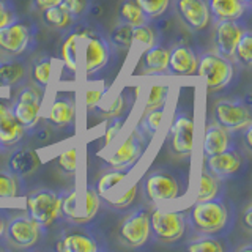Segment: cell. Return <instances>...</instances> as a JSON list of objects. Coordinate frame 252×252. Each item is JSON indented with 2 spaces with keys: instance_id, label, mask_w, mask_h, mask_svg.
Returning <instances> with one entry per match:
<instances>
[{
  "instance_id": "d6986e66",
  "label": "cell",
  "mask_w": 252,
  "mask_h": 252,
  "mask_svg": "<svg viewBox=\"0 0 252 252\" xmlns=\"http://www.w3.org/2000/svg\"><path fill=\"white\" fill-rule=\"evenodd\" d=\"M233 132L224 129L215 120L207 123L203 137V158H208L213 155L222 153L227 148L235 147V139L232 136Z\"/></svg>"
},
{
  "instance_id": "f6af8a7d",
  "label": "cell",
  "mask_w": 252,
  "mask_h": 252,
  "mask_svg": "<svg viewBox=\"0 0 252 252\" xmlns=\"http://www.w3.org/2000/svg\"><path fill=\"white\" fill-rule=\"evenodd\" d=\"M107 93V89H92L87 90L84 93V101H85V107L87 109H93L96 107L101 99L104 98V94Z\"/></svg>"
},
{
  "instance_id": "7a4b0ae2",
  "label": "cell",
  "mask_w": 252,
  "mask_h": 252,
  "mask_svg": "<svg viewBox=\"0 0 252 252\" xmlns=\"http://www.w3.org/2000/svg\"><path fill=\"white\" fill-rule=\"evenodd\" d=\"M144 194L150 203L181 199L188 191V177L175 169H155L144 180Z\"/></svg>"
},
{
  "instance_id": "f546056e",
  "label": "cell",
  "mask_w": 252,
  "mask_h": 252,
  "mask_svg": "<svg viewBox=\"0 0 252 252\" xmlns=\"http://www.w3.org/2000/svg\"><path fill=\"white\" fill-rule=\"evenodd\" d=\"M118 18H120V22L129 24L132 27L148 22V19L144 16V13H142V10L134 0H123L120 3V8H118Z\"/></svg>"
},
{
  "instance_id": "8d00e7d4",
  "label": "cell",
  "mask_w": 252,
  "mask_h": 252,
  "mask_svg": "<svg viewBox=\"0 0 252 252\" xmlns=\"http://www.w3.org/2000/svg\"><path fill=\"white\" fill-rule=\"evenodd\" d=\"M57 167L66 173V175H74L79 169V148L74 147H69L66 148L65 152H62L57 156Z\"/></svg>"
},
{
  "instance_id": "c3c4849f",
  "label": "cell",
  "mask_w": 252,
  "mask_h": 252,
  "mask_svg": "<svg viewBox=\"0 0 252 252\" xmlns=\"http://www.w3.org/2000/svg\"><path fill=\"white\" fill-rule=\"evenodd\" d=\"M62 2L63 0H33V6L38 8V10H44V8L60 5Z\"/></svg>"
},
{
  "instance_id": "836d02e7",
  "label": "cell",
  "mask_w": 252,
  "mask_h": 252,
  "mask_svg": "<svg viewBox=\"0 0 252 252\" xmlns=\"http://www.w3.org/2000/svg\"><path fill=\"white\" fill-rule=\"evenodd\" d=\"M131 167H122V169H114L110 172L102 173V175L98 178L96 185H94V191H96L99 195H104L107 194L110 189H112L115 185H118L120 181L128 175Z\"/></svg>"
},
{
  "instance_id": "5bb4252c",
  "label": "cell",
  "mask_w": 252,
  "mask_h": 252,
  "mask_svg": "<svg viewBox=\"0 0 252 252\" xmlns=\"http://www.w3.org/2000/svg\"><path fill=\"white\" fill-rule=\"evenodd\" d=\"M144 140L139 136V132L134 129L128 139H125L120 147L115 152L106 158V162L112 169H122V167H132L144 152Z\"/></svg>"
},
{
  "instance_id": "681fc988",
  "label": "cell",
  "mask_w": 252,
  "mask_h": 252,
  "mask_svg": "<svg viewBox=\"0 0 252 252\" xmlns=\"http://www.w3.org/2000/svg\"><path fill=\"white\" fill-rule=\"evenodd\" d=\"M251 216H252V205L248 203L246 210L243 213V224H244V228H246L248 232L252 230V222H251Z\"/></svg>"
},
{
  "instance_id": "bcb514c9",
  "label": "cell",
  "mask_w": 252,
  "mask_h": 252,
  "mask_svg": "<svg viewBox=\"0 0 252 252\" xmlns=\"http://www.w3.org/2000/svg\"><path fill=\"white\" fill-rule=\"evenodd\" d=\"M16 19L14 6L8 0H0V27L6 26Z\"/></svg>"
},
{
  "instance_id": "7bdbcfd3",
  "label": "cell",
  "mask_w": 252,
  "mask_h": 252,
  "mask_svg": "<svg viewBox=\"0 0 252 252\" xmlns=\"http://www.w3.org/2000/svg\"><path fill=\"white\" fill-rule=\"evenodd\" d=\"M125 112V93H120L118 96L110 102L109 107L102 110V115L106 118H114V117H122Z\"/></svg>"
},
{
  "instance_id": "d590c367",
  "label": "cell",
  "mask_w": 252,
  "mask_h": 252,
  "mask_svg": "<svg viewBox=\"0 0 252 252\" xmlns=\"http://www.w3.org/2000/svg\"><path fill=\"white\" fill-rule=\"evenodd\" d=\"M134 2L137 3L148 21L164 16L170 5V0H134Z\"/></svg>"
},
{
  "instance_id": "6da1fadb",
  "label": "cell",
  "mask_w": 252,
  "mask_h": 252,
  "mask_svg": "<svg viewBox=\"0 0 252 252\" xmlns=\"http://www.w3.org/2000/svg\"><path fill=\"white\" fill-rule=\"evenodd\" d=\"M233 203L225 195H216L208 200H200L186 213L188 225L199 235L224 236L232 230L236 218Z\"/></svg>"
},
{
  "instance_id": "8fae6325",
  "label": "cell",
  "mask_w": 252,
  "mask_h": 252,
  "mask_svg": "<svg viewBox=\"0 0 252 252\" xmlns=\"http://www.w3.org/2000/svg\"><path fill=\"white\" fill-rule=\"evenodd\" d=\"M30 30L27 24L21 21H11L6 26L0 27V51L8 55L18 57L27 51L30 44Z\"/></svg>"
},
{
  "instance_id": "9c48e42d",
  "label": "cell",
  "mask_w": 252,
  "mask_h": 252,
  "mask_svg": "<svg viewBox=\"0 0 252 252\" xmlns=\"http://www.w3.org/2000/svg\"><path fill=\"white\" fill-rule=\"evenodd\" d=\"M117 235L125 246L142 248L150 240V213L142 207L136 208L122 220Z\"/></svg>"
},
{
  "instance_id": "f35d334b",
  "label": "cell",
  "mask_w": 252,
  "mask_h": 252,
  "mask_svg": "<svg viewBox=\"0 0 252 252\" xmlns=\"http://www.w3.org/2000/svg\"><path fill=\"white\" fill-rule=\"evenodd\" d=\"M16 175L10 170H0V199H13L19 194Z\"/></svg>"
},
{
  "instance_id": "8992f818",
  "label": "cell",
  "mask_w": 252,
  "mask_h": 252,
  "mask_svg": "<svg viewBox=\"0 0 252 252\" xmlns=\"http://www.w3.org/2000/svg\"><path fill=\"white\" fill-rule=\"evenodd\" d=\"M62 194L49 188H41L27 195V215L39 225V228L51 227L60 216Z\"/></svg>"
},
{
  "instance_id": "7c38bea8",
  "label": "cell",
  "mask_w": 252,
  "mask_h": 252,
  "mask_svg": "<svg viewBox=\"0 0 252 252\" xmlns=\"http://www.w3.org/2000/svg\"><path fill=\"white\" fill-rule=\"evenodd\" d=\"M243 165V155L238 147H230L225 152L205 158V169L218 180H225L240 172Z\"/></svg>"
},
{
  "instance_id": "d6a6232c",
  "label": "cell",
  "mask_w": 252,
  "mask_h": 252,
  "mask_svg": "<svg viewBox=\"0 0 252 252\" xmlns=\"http://www.w3.org/2000/svg\"><path fill=\"white\" fill-rule=\"evenodd\" d=\"M24 66L18 62H0V87H11L22 81Z\"/></svg>"
},
{
  "instance_id": "db71d44e",
  "label": "cell",
  "mask_w": 252,
  "mask_h": 252,
  "mask_svg": "<svg viewBox=\"0 0 252 252\" xmlns=\"http://www.w3.org/2000/svg\"><path fill=\"white\" fill-rule=\"evenodd\" d=\"M240 2L244 5V6H246L248 8V10H249V8H251V5H252V0H240Z\"/></svg>"
},
{
  "instance_id": "816d5d0a",
  "label": "cell",
  "mask_w": 252,
  "mask_h": 252,
  "mask_svg": "<svg viewBox=\"0 0 252 252\" xmlns=\"http://www.w3.org/2000/svg\"><path fill=\"white\" fill-rule=\"evenodd\" d=\"M5 225H6V219H5V216L2 215V211H0V238H2V236H3Z\"/></svg>"
},
{
  "instance_id": "cb8c5ba5",
  "label": "cell",
  "mask_w": 252,
  "mask_h": 252,
  "mask_svg": "<svg viewBox=\"0 0 252 252\" xmlns=\"http://www.w3.org/2000/svg\"><path fill=\"white\" fill-rule=\"evenodd\" d=\"M81 39H82V32H73L66 36V39L63 41L60 47V55H62V62L65 65L66 69H69L71 73H76L77 71V63H79V46H81Z\"/></svg>"
},
{
  "instance_id": "11a10c76",
  "label": "cell",
  "mask_w": 252,
  "mask_h": 252,
  "mask_svg": "<svg viewBox=\"0 0 252 252\" xmlns=\"http://www.w3.org/2000/svg\"><path fill=\"white\" fill-rule=\"evenodd\" d=\"M252 249V246H246V248H243V249H240V251H251Z\"/></svg>"
},
{
  "instance_id": "4dcf8cb0",
  "label": "cell",
  "mask_w": 252,
  "mask_h": 252,
  "mask_svg": "<svg viewBox=\"0 0 252 252\" xmlns=\"http://www.w3.org/2000/svg\"><path fill=\"white\" fill-rule=\"evenodd\" d=\"M186 249L189 252H224L225 246L218 236L213 235H202L192 238L186 244Z\"/></svg>"
},
{
  "instance_id": "f1b7e54d",
  "label": "cell",
  "mask_w": 252,
  "mask_h": 252,
  "mask_svg": "<svg viewBox=\"0 0 252 252\" xmlns=\"http://www.w3.org/2000/svg\"><path fill=\"white\" fill-rule=\"evenodd\" d=\"M219 194V180L213 177L207 169H202L199 173V183H197V195L195 200H208Z\"/></svg>"
},
{
  "instance_id": "4fadbf2b",
  "label": "cell",
  "mask_w": 252,
  "mask_h": 252,
  "mask_svg": "<svg viewBox=\"0 0 252 252\" xmlns=\"http://www.w3.org/2000/svg\"><path fill=\"white\" fill-rule=\"evenodd\" d=\"M175 11L191 32L203 30L211 21L205 0H175Z\"/></svg>"
},
{
  "instance_id": "74e56055",
  "label": "cell",
  "mask_w": 252,
  "mask_h": 252,
  "mask_svg": "<svg viewBox=\"0 0 252 252\" xmlns=\"http://www.w3.org/2000/svg\"><path fill=\"white\" fill-rule=\"evenodd\" d=\"M169 96V85L167 84H155L150 87L147 99H145V110L165 107Z\"/></svg>"
},
{
  "instance_id": "7dc6e473",
  "label": "cell",
  "mask_w": 252,
  "mask_h": 252,
  "mask_svg": "<svg viewBox=\"0 0 252 252\" xmlns=\"http://www.w3.org/2000/svg\"><path fill=\"white\" fill-rule=\"evenodd\" d=\"M136 195H137V185H134L120 197V199H117L115 202H112V207L114 208H126L128 205H131L134 202Z\"/></svg>"
},
{
  "instance_id": "f5cc1de1",
  "label": "cell",
  "mask_w": 252,
  "mask_h": 252,
  "mask_svg": "<svg viewBox=\"0 0 252 252\" xmlns=\"http://www.w3.org/2000/svg\"><path fill=\"white\" fill-rule=\"evenodd\" d=\"M36 137H38L39 140H46L47 137H49V132H47L46 128H44V129H39V131L36 132Z\"/></svg>"
},
{
  "instance_id": "484cf974",
  "label": "cell",
  "mask_w": 252,
  "mask_h": 252,
  "mask_svg": "<svg viewBox=\"0 0 252 252\" xmlns=\"http://www.w3.org/2000/svg\"><path fill=\"white\" fill-rule=\"evenodd\" d=\"M162 115H164V107L150 109L144 112V117H142L140 122L137 123L136 131L139 132L142 140H145V144H148L150 140H153L158 128H159V123L162 120Z\"/></svg>"
},
{
  "instance_id": "e0dca14e",
  "label": "cell",
  "mask_w": 252,
  "mask_h": 252,
  "mask_svg": "<svg viewBox=\"0 0 252 252\" xmlns=\"http://www.w3.org/2000/svg\"><path fill=\"white\" fill-rule=\"evenodd\" d=\"M243 32L244 27L238 21H218L215 29V44L218 54L232 59L233 49Z\"/></svg>"
},
{
  "instance_id": "ba28073f",
  "label": "cell",
  "mask_w": 252,
  "mask_h": 252,
  "mask_svg": "<svg viewBox=\"0 0 252 252\" xmlns=\"http://www.w3.org/2000/svg\"><path fill=\"white\" fill-rule=\"evenodd\" d=\"M167 142L170 152L180 156L188 158L192 155L194 150V117L186 109H177L173 114Z\"/></svg>"
},
{
  "instance_id": "60d3db41",
  "label": "cell",
  "mask_w": 252,
  "mask_h": 252,
  "mask_svg": "<svg viewBox=\"0 0 252 252\" xmlns=\"http://www.w3.org/2000/svg\"><path fill=\"white\" fill-rule=\"evenodd\" d=\"M132 41H137L139 44L144 46H152L155 44V32L153 29L145 24L132 27Z\"/></svg>"
},
{
  "instance_id": "1f68e13d",
  "label": "cell",
  "mask_w": 252,
  "mask_h": 252,
  "mask_svg": "<svg viewBox=\"0 0 252 252\" xmlns=\"http://www.w3.org/2000/svg\"><path fill=\"white\" fill-rule=\"evenodd\" d=\"M232 59L243 66H251L252 63V33L251 30L244 29L238 43H236Z\"/></svg>"
},
{
  "instance_id": "52a82bcc",
  "label": "cell",
  "mask_w": 252,
  "mask_h": 252,
  "mask_svg": "<svg viewBox=\"0 0 252 252\" xmlns=\"http://www.w3.org/2000/svg\"><path fill=\"white\" fill-rule=\"evenodd\" d=\"M251 102H244L241 98H224L215 104L213 118L215 122L222 126L224 129L236 132L243 131L252 125Z\"/></svg>"
},
{
  "instance_id": "83f0119b",
  "label": "cell",
  "mask_w": 252,
  "mask_h": 252,
  "mask_svg": "<svg viewBox=\"0 0 252 252\" xmlns=\"http://www.w3.org/2000/svg\"><path fill=\"white\" fill-rule=\"evenodd\" d=\"M52 66H54V62H52L51 57H41V59H38L33 65H32V69H30L32 81H33V84L41 92H44L47 89V85H49V82H51Z\"/></svg>"
},
{
  "instance_id": "ffe728a7",
  "label": "cell",
  "mask_w": 252,
  "mask_h": 252,
  "mask_svg": "<svg viewBox=\"0 0 252 252\" xmlns=\"http://www.w3.org/2000/svg\"><path fill=\"white\" fill-rule=\"evenodd\" d=\"M26 129L16 120L11 110V104L0 99V144L14 145L24 137Z\"/></svg>"
},
{
  "instance_id": "4316f807",
  "label": "cell",
  "mask_w": 252,
  "mask_h": 252,
  "mask_svg": "<svg viewBox=\"0 0 252 252\" xmlns=\"http://www.w3.org/2000/svg\"><path fill=\"white\" fill-rule=\"evenodd\" d=\"M43 22L47 27L57 29V30H66L71 24L74 22L73 16H71L62 5H55L41 10Z\"/></svg>"
},
{
  "instance_id": "44dd1931",
  "label": "cell",
  "mask_w": 252,
  "mask_h": 252,
  "mask_svg": "<svg viewBox=\"0 0 252 252\" xmlns=\"http://www.w3.org/2000/svg\"><path fill=\"white\" fill-rule=\"evenodd\" d=\"M213 21H238L246 14L248 8L240 0H205Z\"/></svg>"
},
{
  "instance_id": "e575fe53",
  "label": "cell",
  "mask_w": 252,
  "mask_h": 252,
  "mask_svg": "<svg viewBox=\"0 0 252 252\" xmlns=\"http://www.w3.org/2000/svg\"><path fill=\"white\" fill-rule=\"evenodd\" d=\"M109 43L115 46L117 49H129L132 44V26L125 22H120L118 26H115L109 35Z\"/></svg>"
},
{
  "instance_id": "9a60e30c",
  "label": "cell",
  "mask_w": 252,
  "mask_h": 252,
  "mask_svg": "<svg viewBox=\"0 0 252 252\" xmlns=\"http://www.w3.org/2000/svg\"><path fill=\"white\" fill-rule=\"evenodd\" d=\"M99 249L98 238L92 232L81 228V224H76L74 230L66 232L57 243V251L60 252H96Z\"/></svg>"
},
{
  "instance_id": "d4e9b609",
  "label": "cell",
  "mask_w": 252,
  "mask_h": 252,
  "mask_svg": "<svg viewBox=\"0 0 252 252\" xmlns=\"http://www.w3.org/2000/svg\"><path fill=\"white\" fill-rule=\"evenodd\" d=\"M11 110H13L14 118L19 122V125L26 131L33 129L39 122V110H41L39 106L14 99V102L11 104Z\"/></svg>"
},
{
  "instance_id": "ab89813d",
  "label": "cell",
  "mask_w": 252,
  "mask_h": 252,
  "mask_svg": "<svg viewBox=\"0 0 252 252\" xmlns=\"http://www.w3.org/2000/svg\"><path fill=\"white\" fill-rule=\"evenodd\" d=\"M84 199H85V222H90V220L96 216V213L99 210V194L94 191L93 186H87L84 191Z\"/></svg>"
},
{
  "instance_id": "ac0fdd59",
  "label": "cell",
  "mask_w": 252,
  "mask_h": 252,
  "mask_svg": "<svg viewBox=\"0 0 252 252\" xmlns=\"http://www.w3.org/2000/svg\"><path fill=\"white\" fill-rule=\"evenodd\" d=\"M76 118V101L66 93H59L47 110L46 120L55 128H66L73 125Z\"/></svg>"
},
{
  "instance_id": "ee69618b",
  "label": "cell",
  "mask_w": 252,
  "mask_h": 252,
  "mask_svg": "<svg viewBox=\"0 0 252 252\" xmlns=\"http://www.w3.org/2000/svg\"><path fill=\"white\" fill-rule=\"evenodd\" d=\"M123 123H125V118L123 117H114V118H109L107 122V126H106V134H104V142L106 145H109L110 142H112L118 131L123 128Z\"/></svg>"
},
{
  "instance_id": "2e32d148",
  "label": "cell",
  "mask_w": 252,
  "mask_h": 252,
  "mask_svg": "<svg viewBox=\"0 0 252 252\" xmlns=\"http://www.w3.org/2000/svg\"><path fill=\"white\" fill-rule=\"evenodd\" d=\"M197 62L199 59L189 46H173L169 51L167 71L172 76H194L197 73Z\"/></svg>"
},
{
  "instance_id": "30bf717a",
  "label": "cell",
  "mask_w": 252,
  "mask_h": 252,
  "mask_svg": "<svg viewBox=\"0 0 252 252\" xmlns=\"http://www.w3.org/2000/svg\"><path fill=\"white\" fill-rule=\"evenodd\" d=\"M41 228L29 215L11 218L5 225L3 236L6 243L18 249H29L39 240Z\"/></svg>"
},
{
  "instance_id": "3957f363",
  "label": "cell",
  "mask_w": 252,
  "mask_h": 252,
  "mask_svg": "<svg viewBox=\"0 0 252 252\" xmlns=\"http://www.w3.org/2000/svg\"><path fill=\"white\" fill-rule=\"evenodd\" d=\"M186 213L180 210L155 208L150 213V235L159 243H177L188 230Z\"/></svg>"
},
{
  "instance_id": "277c9868",
  "label": "cell",
  "mask_w": 252,
  "mask_h": 252,
  "mask_svg": "<svg viewBox=\"0 0 252 252\" xmlns=\"http://www.w3.org/2000/svg\"><path fill=\"white\" fill-rule=\"evenodd\" d=\"M197 74L205 79L208 92H219L232 82L235 69L230 59L218 52H205L197 62Z\"/></svg>"
},
{
  "instance_id": "7402d4cb",
  "label": "cell",
  "mask_w": 252,
  "mask_h": 252,
  "mask_svg": "<svg viewBox=\"0 0 252 252\" xmlns=\"http://www.w3.org/2000/svg\"><path fill=\"white\" fill-rule=\"evenodd\" d=\"M39 165V156L30 148L16 150L8 158V170L14 173L16 177H27L35 172Z\"/></svg>"
},
{
  "instance_id": "603a6c76",
  "label": "cell",
  "mask_w": 252,
  "mask_h": 252,
  "mask_svg": "<svg viewBox=\"0 0 252 252\" xmlns=\"http://www.w3.org/2000/svg\"><path fill=\"white\" fill-rule=\"evenodd\" d=\"M169 49L161 44H152L142 54V68L144 73H164L167 71Z\"/></svg>"
},
{
  "instance_id": "b9f144b4",
  "label": "cell",
  "mask_w": 252,
  "mask_h": 252,
  "mask_svg": "<svg viewBox=\"0 0 252 252\" xmlns=\"http://www.w3.org/2000/svg\"><path fill=\"white\" fill-rule=\"evenodd\" d=\"M60 5L73 16L74 21L89 10V0H63Z\"/></svg>"
},
{
  "instance_id": "5b68a950",
  "label": "cell",
  "mask_w": 252,
  "mask_h": 252,
  "mask_svg": "<svg viewBox=\"0 0 252 252\" xmlns=\"http://www.w3.org/2000/svg\"><path fill=\"white\" fill-rule=\"evenodd\" d=\"M81 47H82V69L84 76L90 79L94 76L102 68L107 66L110 60V43L102 36L101 33L94 30H84L82 32V39H81Z\"/></svg>"
},
{
  "instance_id": "f907efd6",
  "label": "cell",
  "mask_w": 252,
  "mask_h": 252,
  "mask_svg": "<svg viewBox=\"0 0 252 252\" xmlns=\"http://www.w3.org/2000/svg\"><path fill=\"white\" fill-rule=\"evenodd\" d=\"M244 131H246V134H244V142H246L248 150H251L252 148V144H251V125L248 126V128H244Z\"/></svg>"
}]
</instances>
